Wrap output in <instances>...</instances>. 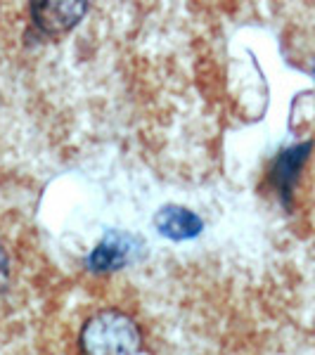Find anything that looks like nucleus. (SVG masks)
Instances as JSON below:
<instances>
[{
	"label": "nucleus",
	"mask_w": 315,
	"mask_h": 355,
	"mask_svg": "<svg viewBox=\"0 0 315 355\" xmlns=\"http://www.w3.org/2000/svg\"><path fill=\"white\" fill-rule=\"evenodd\" d=\"M8 275H10V261H8V251L3 249L0 244V287L8 282Z\"/></svg>",
	"instance_id": "nucleus-5"
},
{
	"label": "nucleus",
	"mask_w": 315,
	"mask_h": 355,
	"mask_svg": "<svg viewBox=\"0 0 315 355\" xmlns=\"http://www.w3.org/2000/svg\"><path fill=\"white\" fill-rule=\"evenodd\" d=\"M154 225L157 230L169 239H192L197 237L199 232L204 230V220L199 218L194 211L185 209V206H178V204H169L164 209L157 211L154 216Z\"/></svg>",
	"instance_id": "nucleus-4"
},
{
	"label": "nucleus",
	"mask_w": 315,
	"mask_h": 355,
	"mask_svg": "<svg viewBox=\"0 0 315 355\" xmlns=\"http://www.w3.org/2000/svg\"><path fill=\"white\" fill-rule=\"evenodd\" d=\"M88 5L83 0H45V3H36L31 8L33 24L41 28L48 36H57V33H67L83 19Z\"/></svg>",
	"instance_id": "nucleus-2"
},
{
	"label": "nucleus",
	"mask_w": 315,
	"mask_h": 355,
	"mask_svg": "<svg viewBox=\"0 0 315 355\" xmlns=\"http://www.w3.org/2000/svg\"><path fill=\"white\" fill-rule=\"evenodd\" d=\"M140 348L142 334L126 313L102 311L81 329L83 355H137Z\"/></svg>",
	"instance_id": "nucleus-1"
},
{
	"label": "nucleus",
	"mask_w": 315,
	"mask_h": 355,
	"mask_svg": "<svg viewBox=\"0 0 315 355\" xmlns=\"http://www.w3.org/2000/svg\"><path fill=\"white\" fill-rule=\"evenodd\" d=\"M135 244H140V242H137L135 237H130V234L110 232L95 246L93 254L88 256V268L95 272L119 270V268H124L128 261H133Z\"/></svg>",
	"instance_id": "nucleus-3"
}]
</instances>
